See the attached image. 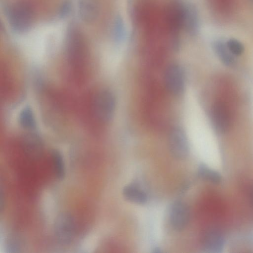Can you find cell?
Instances as JSON below:
<instances>
[{"label":"cell","mask_w":253,"mask_h":253,"mask_svg":"<svg viewBox=\"0 0 253 253\" xmlns=\"http://www.w3.org/2000/svg\"><path fill=\"white\" fill-rule=\"evenodd\" d=\"M7 16L12 30L17 33H24L31 26L34 16L33 10L28 2L18 1L8 7Z\"/></svg>","instance_id":"1"},{"label":"cell","mask_w":253,"mask_h":253,"mask_svg":"<svg viewBox=\"0 0 253 253\" xmlns=\"http://www.w3.org/2000/svg\"><path fill=\"white\" fill-rule=\"evenodd\" d=\"M116 98L110 90L98 91L92 98V112L95 118L103 123H108L113 118L116 109Z\"/></svg>","instance_id":"2"},{"label":"cell","mask_w":253,"mask_h":253,"mask_svg":"<svg viewBox=\"0 0 253 253\" xmlns=\"http://www.w3.org/2000/svg\"><path fill=\"white\" fill-rule=\"evenodd\" d=\"M76 232V224L73 216L68 212L60 214L54 224V234L57 242L62 245H70Z\"/></svg>","instance_id":"3"},{"label":"cell","mask_w":253,"mask_h":253,"mask_svg":"<svg viewBox=\"0 0 253 253\" xmlns=\"http://www.w3.org/2000/svg\"><path fill=\"white\" fill-rule=\"evenodd\" d=\"M164 81L167 91L174 96H180L185 89V77L182 67L177 63H170L166 68Z\"/></svg>","instance_id":"4"},{"label":"cell","mask_w":253,"mask_h":253,"mask_svg":"<svg viewBox=\"0 0 253 253\" xmlns=\"http://www.w3.org/2000/svg\"><path fill=\"white\" fill-rule=\"evenodd\" d=\"M168 147L174 158L178 159L186 158L190 151L189 144L183 129L178 126H172L168 134Z\"/></svg>","instance_id":"5"},{"label":"cell","mask_w":253,"mask_h":253,"mask_svg":"<svg viewBox=\"0 0 253 253\" xmlns=\"http://www.w3.org/2000/svg\"><path fill=\"white\" fill-rule=\"evenodd\" d=\"M190 210L188 205L181 201H176L171 205L169 211V221L172 227L181 231L188 224Z\"/></svg>","instance_id":"6"},{"label":"cell","mask_w":253,"mask_h":253,"mask_svg":"<svg viewBox=\"0 0 253 253\" xmlns=\"http://www.w3.org/2000/svg\"><path fill=\"white\" fill-rule=\"evenodd\" d=\"M211 118L215 128L220 133L226 132L231 125V114L228 106L222 102H216L212 106Z\"/></svg>","instance_id":"7"},{"label":"cell","mask_w":253,"mask_h":253,"mask_svg":"<svg viewBox=\"0 0 253 253\" xmlns=\"http://www.w3.org/2000/svg\"><path fill=\"white\" fill-rule=\"evenodd\" d=\"M224 241L223 233L219 229L210 228L203 234L202 239V249L208 253H218L223 248Z\"/></svg>","instance_id":"8"},{"label":"cell","mask_w":253,"mask_h":253,"mask_svg":"<svg viewBox=\"0 0 253 253\" xmlns=\"http://www.w3.org/2000/svg\"><path fill=\"white\" fill-rule=\"evenodd\" d=\"M22 147L26 155L32 160L39 159L43 152V142L41 137L33 133L25 135L22 140Z\"/></svg>","instance_id":"9"},{"label":"cell","mask_w":253,"mask_h":253,"mask_svg":"<svg viewBox=\"0 0 253 253\" xmlns=\"http://www.w3.org/2000/svg\"><path fill=\"white\" fill-rule=\"evenodd\" d=\"M78 12L82 21L86 23L92 22L99 14L98 0H78Z\"/></svg>","instance_id":"10"},{"label":"cell","mask_w":253,"mask_h":253,"mask_svg":"<svg viewBox=\"0 0 253 253\" xmlns=\"http://www.w3.org/2000/svg\"><path fill=\"white\" fill-rule=\"evenodd\" d=\"M124 198L130 202L138 205H144L148 201L147 193L134 184H128L123 189Z\"/></svg>","instance_id":"11"},{"label":"cell","mask_w":253,"mask_h":253,"mask_svg":"<svg viewBox=\"0 0 253 253\" xmlns=\"http://www.w3.org/2000/svg\"><path fill=\"white\" fill-rule=\"evenodd\" d=\"M214 51L221 62L226 66H231L235 63V56L230 51L226 42L217 40L213 44Z\"/></svg>","instance_id":"12"},{"label":"cell","mask_w":253,"mask_h":253,"mask_svg":"<svg viewBox=\"0 0 253 253\" xmlns=\"http://www.w3.org/2000/svg\"><path fill=\"white\" fill-rule=\"evenodd\" d=\"M18 121L20 126L28 131H33L37 126L34 113L29 106L23 108L19 112Z\"/></svg>","instance_id":"13"},{"label":"cell","mask_w":253,"mask_h":253,"mask_svg":"<svg viewBox=\"0 0 253 253\" xmlns=\"http://www.w3.org/2000/svg\"><path fill=\"white\" fill-rule=\"evenodd\" d=\"M51 158L53 172L55 177L59 180H62L66 175V167L64 157L58 150H53Z\"/></svg>","instance_id":"14"},{"label":"cell","mask_w":253,"mask_h":253,"mask_svg":"<svg viewBox=\"0 0 253 253\" xmlns=\"http://www.w3.org/2000/svg\"><path fill=\"white\" fill-rule=\"evenodd\" d=\"M198 175L203 180L213 184H218L222 181V176L218 171L204 164L199 167Z\"/></svg>","instance_id":"15"},{"label":"cell","mask_w":253,"mask_h":253,"mask_svg":"<svg viewBox=\"0 0 253 253\" xmlns=\"http://www.w3.org/2000/svg\"><path fill=\"white\" fill-rule=\"evenodd\" d=\"M113 37L117 42H122L126 37V31L122 19L118 17L116 18L113 26Z\"/></svg>","instance_id":"16"},{"label":"cell","mask_w":253,"mask_h":253,"mask_svg":"<svg viewBox=\"0 0 253 253\" xmlns=\"http://www.w3.org/2000/svg\"><path fill=\"white\" fill-rule=\"evenodd\" d=\"M226 43L230 51L235 56L242 55L244 51V45L236 39H230L226 42Z\"/></svg>","instance_id":"17"},{"label":"cell","mask_w":253,"mask_h":253,"mask_svg":"<svg viewBox=\"0 0 253 253\" xmlns=\"http://www.w3.org/2000/svg\"><path fill=\"white\" fill-rule=\"evenodd\" d=\"M72 10V4L69 0H65L62 2L60 6L58 16L60 18L64 19L67 17Z\"/></svg>","instance_id":"18"},{"label":"cell","mask_w":253,"mask_h":253,"mask_svg":"<svg viewBox=\"0 0 253 253\" xmlns=\"http://www.w3.org/2000/svg\"><path fill=\"white\" fill-rule=\"evenodd\" d=\"M249 195L250 204L253 208V187L250 189Z\"/></svg>","instance_id":"19"},{"label":"cell","mask_w":253,"mask_h":253,"mask_svg":"<svg viewBox=\"0 0 253 253\" xmlns=\"http://www.w3.org/2000/svg\"><path fill=\"white\" fill-rule=\"evenodd\" d=\"M251 0V1H252V2H253V0Z\"/></svg>","instance_id":"20"}]
</instances>
